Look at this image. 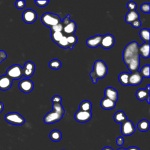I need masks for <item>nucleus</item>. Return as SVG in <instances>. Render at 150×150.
<instances>
[{
  "label": "nucleus",
  "instance_id": "nucleus-2",
  "mask_svg": "<svg viewBox=\"0 0 150 150\" xmlns=\"http://www.w3.org/2000/svg\"><path fill=\"white\" fill-rule=\"evenodd\" d=\"M53 110L47 113L44 117V122L47 124H51L60 121L64 114V110L60 103H53Z\"/></svg>",
  "mask_w": 150,
  "mask_h": 150
},
{
  "label": "nucleus",
  "instance_id": "nucleus-46",
  "mask_svg": "<svg viewBox=\"0 0 150 150\" xmlns=\"http://www.w3.org/2000/svg\"><path fill=\"white\" fill-rule=\"evenodd\" d=\"M117 150H127V149L125 148H120Z\"/></svg>",
  "mask_w": 150,
  "mask_h": 150
},
{
  "label": "nucleus",
  "instance_id": "nucleus-16",
  "mask_svg": "<svg viewBox=\"0 0 150 150\" xmlns=\"http://www.w3.org/2000/svg\"><path fill=\"white\" fill-rule=\"evenodd\" d=\"M105 97L108 98L115 102H116L118 98V93L117 90L112 87H107L105 90Z\"/></svg>",
  "mask_w": 150,
  "mask_h": 150
},
{
  "label": "nucleus",
  "instance_id": "nucleus-15",
  "mask_svg": "<svg viewBox=\"0 0 150 150\" xmlns=\"http://www.w3.org/2000/svg\"><path fill=\"white\" fill-rule=\"evenodd\" d=\"M103 36L97 35L87 39L86 44L91 48H96L100 45Z\"/></svg>",
  "mask_w": 150,
  "mask_h": 150
},
{
  "label": "nucleus",
  "instance_id": "nucleus-29",
  "mask_svg": "<svg viewBox=\"0 0 150 150\" xmlns=\"http://www.w3.org/2000/svg\"><path fill=\"white\" fill-rule=\"evenodd\" d=\"M49 66L50 68H51L52 69L58 70L61 67L62 63L58 59H53V60H52L49 62Z\"/></svg>",
  "mask_w": 150,
  "mask_h": 150
},
{
  "label": "nucleus",
  "instance_id": "nucleus-44",
  "mask_svg": "<svg viewBox=\"0 0 150 150\" xmlns=\"http://www.w3.org/2000/svg\"><path fill=\"white\" fill-rule=\"evenodd\" d=\"M101 150H113V149L110 146H105Z\"/></svg>",
  "mask_w": 150,
  "mask_h": 150
},
{
  "label": "nucleus",
  "instance_id": "nucleus-18",
  "mask_svg": "<svg viewBox=\"0 0 150 150\" xmlns=\"http://www.w3.org/2000/svg\"><path fill=\"white\" fill-rule=\"evenodd\" d=\"M135 96L138 100H141V101L146 100L148 104L150 103L149 93L145 89H144V88L138 89L136 92Z\"/></svg>",
  "mask_w": 150,
  "mask_h": 150
},
{
  "label": "nucleus",
  "instance_id": "nucleus-42",
  "mask_svg": "<svg viewBox=\"0 0 150 150\" xmlns=\"http://www.w3.org/2000/svg\"><path fill=\"white\" fill-rule=\"evenodd\" d=\"M127 150H139V149L137 147V146H130L129 148H128L127 149H126Z\"/></svg>",
  "mask_w": 150,
  "mask_h": 150
},
{
  "label": "nucleus",
  "instance_id": "nucleus-37",
  "mask_svg": "<svg viewBox=\"0 0 150 150\" xmlns=\"http://www.w3.org/2000/svg\"><path fill=\"white\" fill-rule=\"evenodd\" d=\"M35 2V4H36V5L39 7L46 6L49 3L48 0H46V1H37L36 0Z\"/></svg>",
  "mask_w": 150,
  "mask_h": 150
},
{
  "label": "nucleus",
  "instance_id": "nucleus-45",
  "mask_svg": "<svg viewBox=\"0 0 150 150\" xmlns=\"http://www.w3.org/2000/svg\"><path fill=\"white\" fill-rule=\"evenodd\" d=\"M145 90H146L149 93V91H150V86H149V84H148V85L146 86Z\"/></svg>",
  "mask_w": 150,
  "mask_h": 150
},
{
  "label": "nucleus",
  "instance_id": "nucleus-36",
  "mask_svg": "<svg viewBox=\"0 0 150 150\" xmlns=\"http://www.w3.org/2000/svg\"><path fill=\"white\" fill-rule=\"evenodd\" d=\"M15 6L19 9H22L25 6V1H16L15 2Z\"/></svg>",
  "mask_w": 150,
  "mask_h": 150
},
{
  "label": "nucleus",
  "instance_id": "nucleus-40",
  "mask_svg": "<svg viewBox=\"0 0 150 150\" xmlns=\"http://www.w3.org/2000/svg\"><path fill=\"white\" fill-rule=\"evenodd\" d=\"M7 57L6 53L5 52L4 50H0V63L2 62Z\"/></svg>",
  "mask_w": 150,
  "mask_h": 150
},
{
  "label": "nucleus",
  "instance_id": "nucleus-13",
  "mask_svg": "<svg viewBox=\"0 0 150 150\" xmlns=\"http://www.w3.org/2000/svg\"><path fill=\"white\" fill-rule=\"evenodd\" d=\"M12 81L6 75L0 76V90L2 91L9 90L12 85Z\"/></svg>",
  "mask_w": 150,
  "mask_h": 150
},
{
  "label": "nucleus",
  "instance_id": "nucleus-22",
  "mask_svg": "<svg viewBox=\"0 0 150 150\" xmlns=\"http://www.w3.org/2000/svg\"><path fill=\"white\" fill-rule=\"evenodd\" d=\"M150 127V123L147 120H140L138 124H137V128L138 130L141 132H146L147 131Z\"/></svg>",
  "mask_w": 150,
  "mask_h": 150
},
{
  "label": "nucleus",
  "instance_id": "nucleus-1",
  "mask_svg": "<svg viewBox=\"0 0 150 150\" xmlns=\"http://www.w3.org/2000/svg\"><path fill=\"white\" fill-rule=\"evenodd\" d=\"M139 45L137 42L134 41L128 43L123 51V60L126 65L129 62L140 60V56L138 52Z\"/></svg>",
  "mask_w": 150,
  "mask_h": 150
},
{
  "label": "nucleus",
  "instance_id": "nucleus-8",
  "mask_svg": "<svg viewBox=\"0 0 150 150\" xmlns=\"http://www.w3.org/2000/svg\"><path fill=\"white\" fill-rule=\"evenodd\" d=\"M22 19L27 24H32L34 23L37 18L36 12L31 9L25 10L22 13Z\"/></svg>",
  "mask_w": 150,
  "mask_h": 150
},
{
  "label": "nucleus",
  "instance_id": "nucleus-23",
  "mask_svg": "<svg viewBox=\"0 0 150 150\" xmlns=\"http://www.w3.org/2000/svg\"><path fill=\"white\" fill-rule=\"evenodd\" d=\"M126 120H127V116L122 111H117L114 115V120L117 123L122 124Z\"/></svg>",
  "mask_w": 150,
  "mask_h": 150
},
{
  "label": "nucleus",
  "instance_id": "nucleus-5",
  "mask_svg": "<svg viewBox=\"0 0 150 150\" xmlns=\"http://www.w3.org/2000/svg\"><path fill=\"white\" fill-rule=\"evenodd\" d=\"M6 75L12 80H19L23 76V69L18 64H13L6 70Z\"/></svg>",
  "mask_w": 150,
  "mask_h": 150
},
{
  "label": "nucleus",
  "instance_id": "nucleus-33",
  "mask_svg": "<svg viewBox=\"0 0 150 150\" xmlns=\"http://www.w3.org/2000/svg\"><path fill=\"white\" fill-rule=\"evenodd\" d=\"M51 32H62L63 30V25L62 22L50 28Z\"/></svg>",
  "mask_w": 150,
  "mask_h": 150
},
{
  "label": "nucleus",
  "instance_id": "nucleus-10",
  "mask_svg": "<svg viewBox=\"0 0 150 150\" xmlns=\"http://www.w3.org/2000/svg\"><path fill=\"white\" fill-rule=\"evenodd\" d=\"M92 117L91 111H84L78 110L74 114L75 120L79 122H86Z\"/></svg>",
  "mask_w": 150,
  "mask_h": 150
},
{
  "label": "nucleus",
  "instance_id": "nucleus-20",
  "mask_svg": "<svg viewBox=\"0 0 150 150\" xmlns=\"http://www.w3.org/2000/svg\"><path fill=\"white\" fill-rule=\"evenodd\" d=\"M116 102L108 98L104 97L103 98L100 102L101 107L104 110H111L114 108L115 107Z\"/></svg>",
  "mask_w": 150,
  "mask_h": 150
},
{
  "label": "nucleus",
  "instance_id": "nucleus-41",
  "mask_svg": "<svg viewBox=\"0 0 150 150\" xmlns=\"http://www.w3.org/2000/svg\"><path fill=\"white\" fill-rule=\"evenodd\" d=\"M124 143V138L122 137H118L116 139V144L118 146H122Z\"/></svg>",
  "mask_w": 150,
  "mask_h": 150
},
{
  "label": "nucleus",
  "instance_id": "nucleus-7",
  "mask_svg": "<svg viewBox=\"0 0 150 150\" xmlns=\"http://www.w3.org/2000/svg\"><path fill=\"white\" fill-rule=\"evenodd\" d=\"M135 131L133 122L128 120H126L121 124V132L124 136H130L132 135Z\"/></svg>",
  "mask_w": 150,
  "mask_h": 150
},
{
  "label": "nucleus",
  "instance_id": "nucleus-47",
  "mask_svg": "<svg viewBox=\"0 0 150 150\" xmlns=\"http://www.w3.org/2000/svg\"><path fill=\"white\" fill-rule=\"evenodd\" d=\"M62 150H65V149H62Z\"/></svg>",
  "mask_w": 150,
  "mask_h": 150
},
{
  "label": "nucleus",
  "instance_id": "nucleus-28",
  "mask_svg": "<svg viewBox=\"0 0 150 150\" xmlns=\"http://www.w3.org/2000/svg\"><path fill=\"white\" fill-rule=\"evenodd\" d=\"M66 38H67V42L69 44V48H70V49H73V46L76 44L77 42V36L74 34H73V35H69L66 36Z\"/></svg>",
  "mask_w": 150,
  "mask_h": 150
},
{
  "label": "nucleus",
  "instance_id": "nucleus-14",
  "mask_svg": "<svg viewBox=\"0 0 150 150\" xmlns=\"http://www.w3.org/2000/svg\"><path fill=\"white\" fill-rule=\"evenodd\" d=\"M142 77L140 73L137 71L131 73L129 77V85L137 86L141 84L142 81Z\"/></svg>",
  "mask_w": 150,
  "mask_h": 150
},
{
  "label": "nucleus",
  "instance_id": "nucleus-11",
  "mask_svg": "<svg viewBox=\"0 0 150 150\" xmlns=\"http://www.w3.org/2000/svg\"><path fill=\"white\" fill-rule=\"evenodd\" d=\"M115 43L114 37L111 34H106L102 37L100 46L105 49L111 48Z\"/></svg>",
  "mask_w": 150,
  "mask_h": 150
},
{
  "label": "nucleus",
  "instance_id": "nucleus-34",
  "mask_svg": "<svg viewBox=\"0 0 150 150\" xmlns=\"http://www.w3.org/2000/svg\"><path fill=\"white\" fill-rule=\"evenodd\" d=\"M149 3H144L141 6V10L142 12L145 13H149L150 12L149 9Z\"/></svg>",
  "mask_w": 150,
  "mask_h": 150
},
{
  "label": "nucleus",
  "instance_id": "nucleus-19",
  "mask_svg": "<svg viewBox=\"0 0 150 150\" xmlns=\"http://www.w3.org/2000/svg\"><path fill=\"white\" fill-rule=\"evenodd\" d=\"M139 54L143 58L147 59L149 57V43H144L138 49Z\"/></svg>",
  "mask_w": 150,
  "mask_h": 150
},
{
  "label": "nucleus",
  "instance_id": "nucleus-27",
  "mask_svg": "<svg viewBox=\"0 0 150 150\" xmlns=\"http://www.w3.org/2000/svg\"><path fill=\"white\" fill-rule=\"evenodd\" d=\"M80 110L84 111H91L92 108V104L88 100H84L82 101L79 105Z\"/></svg>",
  "mask_w": 150,
  "mask_h": 150
},
{
  "label": "nucleus",
  "instance_id": "nucleus-6",
  "mask_svg": "<svg viewBox=\"0 0 150 150\" xmlns=\"http://www.w3.org/2000/svg\"><path fill=\"white\" fill-rule=\"evenodd\" d=\"M5 121L12 125H21L25 123L24 118L16 112H11L5 115Z\"/></svg>",
  "mask_w": 150,
  "mask_h": 150
},
{
  "label": "nucleus",
  "instance_id": "nucleus-21",
  "mask_svg": "<svg viewBox=\"0 0 150 150\" xmlns=\"http://www.w3.org/2000/svg\"><path fill=\"white\" fill-rule=\"evenodd\" d=\"M139 15L138 13L136 11V10L129 11L125 15V20L127 23L131 24L134 21L139 19Z\"/></svg>",
  "mask_w": 150,
  "mask_h": 150
},
{
  "label": "nucleus",
  "instance_id": "nucleus-12",
  "mask_svg": "<svg viewBox=\"0 0 150 150\" xmlns=\"http://www.w3.org/2000/svg\"><path fill=\"white\" fill-rule=\"evenodd\" d=\"M23 69V76L26 77L32 76L35 73V65L32 62H27L25 63Z\"/></svg>",
  "mask_w": 150,
  "mask_h": 150
},
{
  "label": "nucleus",
  "instance_id": "nucleus-9",
  "mask_svg": "<svg viewBox=\"0 0 150 150\" xmlns=\"http://www.w3.org/2000/svg\"><path fill=\"white\" fill-rule=\"evenodd\" d=\"M18 87L21 91L25 93H29L33 90L34 84L30 80L28 79H24L20 81Z\"/></svg>",
  "mask_w": 150,
  "mask_h": 150
},
{
  "label": "nucleus",
  "instance_id": "nucleus-17",
  "mask_svg": "<svg viewBox=\"0 0 150 150\" xmlns=\"http://www.w3.org/2000/svg\"><path fill=\"white\" fill-rule=\"evenodd\" d=\"M76 23L73 21H70L67 25L63 27V32L66 34V36L73 35L76 30Z\"/></svg>",
  "mask_w": 150,
  "mask_h": 150
},
{
  "label": "nucleus",
  "instance_id": "nucleus-38",
  "mask_svg": "<svg viewBox=\"0 0 150 150\" xmlns=\"http://www.w3.org/2000/svg\"><path fill=\"white\" fill-rule=\"evenodd\" d=\"M52 101L53 103H60L61 104L62 102V97L59 96H54L52 98Z\"/></svg>",
  "mask_w": 150,
  "mask_h": 150
},
{
  "label": "nucleus",
  "instance_id": "nucleus-3",
  "mask_svg": "<svg viewBox=\"0 0 150 150\" xmlns=\"http://www.w3.org/2000/svg\"><path fill=\"white\" fill-rule=\"evenodd\" d=\"M107 67L105 63L101 60H97L94 62L93 70L90 73L92 81L94 84L97 83V79L104 77L107 73Z\"/></svg>",
  "mask_w": 150,
  "mask_h": 150
},
{
  "label": "nucleus",
  "instance_id": "nucleus-43",
  "mask_svg": "<svg viewBox=\"0 0 150 150\" xmlns=\"http://www.w3.org/2000/svg\"><path fill=\"white\" fill-rule=\"evenodd\" d=\"M4 104L0 101V113L2 112V111L4 110Z\"/></svg>",
  "mask_w": 150,
  "mask_h": 150
},
{
  "label": "nucleus",
  "instance_id": "nucleus-35",
  "mask_svg": "<svg viewBox=\"0 0 150 150\" xmlns=\"http://www.w3.org/2000/svg\"><path fill=\"white\" fill-rule=\"evenodd\" d=\"M127 6L128 9H129V11H135L137 9V4L134 2H128L127 4Z\"/></svg>",
  "mask_w": 150,
  "mask_h": 150
},
{
  "label": "nucleus",
  "instance_id": "nucleus-32",
  "mask_svg": "<svg viewBox=\"0 0 150 150\" xmlns=\"http://www.w3.org/2000/svg\"><path fill=\"white\" fill-rule=\"evenodd\" d=\"M57 45L62 47V48H69V44L67 42V38L66 36H63L62 37V38L60 40V41L57 43Z\"/></svg>",
  "mask_w": 150,
  "mask_h": 150
},
{
  "label": "nucleus",
  "instance_id": "nucleus-25",
  "mask_svg": "<svg viewBox=\"0 0 150 150\" xmlns=\"http://www.w3.org/2000/svg\"><path fill=\"white\" fill-rule=\"evenodd\" d=\"M129 73L127 72H122L118 76V80L120 83L123 86L129 85Z\"/></svg>",
  "mask_w": 150,
  "mask_h": 150
},
{
  "label": "nucleus",
  "instance_id": "nucleus-31",
  "mask_svg": "<svg viewBox=\"0 0 150 150\" xmlns=\"http://www.w3.org/2000/svg\"><path fill=\"white\" fill-rule=\"evenodd\" d=\"M63 36V32H51V38L56 44L60 41Z\"/></svg>",
  "mask_w": 150,
  "mask_h": 150
},
{
  "label": "nucleus",
  "instance_id": "nucleus-26",
  "mask_svg": "<svg viewBox=\"0 0 150 150\" xmlns=\"http://www.w3.org/2000/svg\"><path fill=\"white\" fill-rule=\"evenodd\" d=\"M149 30L146 28H143L139 31V36L145 43H149Z\"/></svg>",
  "mask_w": 150,
  "mask_h": 150
},
{
  "label": "nucleus",
  "instance_id": "nucleus-30",
  "mask_svg": "<svg viewBox=\"0 0 150 150\" xmlns=\"http://www.w3.org/2000/svg\"><path fill=\"white\" fill-rule=\"evenodd\" d=\"M142 77L149 78V64L144 66L140 71H139Z\"/></svg>",
  "mask_w": 150,
  "mask_h": 150
},
{
  "label": "nucleus",
  "instance_id": "nucleus-4",
  "mask_svg": "<svg viewBox=\"0 0 150 150\" xmlns=\"http://www.w3.org/2000/svg\"><path fill=\"white\" fill-rule=\"evenodd\" d=\"M41 21L44 25L49 28L60 23L61 19L59 16L55 13L49 12L45 13L41 17Z\"/></svg>",
  "mask_w": 150,
  "mask_h": 150
},
{
  "label": "nucleus",
  "instance_id": "nucleus-24",
  "mask_svg": "<svg viewBox=\"0 0 150 150\" xmlns=\"http://www.w3.org/2000/svg\"><path fill=\"white\" fill-rule=\"evenodd\" d=\"M49 137L52 141L59 142L62 138V134L59 130L53 129L50 132Z\"/></svg>",
  "mask_w": 150,
  "mask_h": 150
},
{
  "label": "nucleus",
  "instance_id": "nucleus-39",
  "mask_svg": "<svg viewBox=\"0 0 150 150\" xmlns=\"http://www.w3.org/2000/svg\"><path fill=\"white\" fill-rule=\"evenodd\" d=\"M132 26L133 28H139L141 26V22L140 21V20L139 19L135 20V21H134L132 23H131Z\"/></svg>",
  "mask_w": 150,
  "mask_h": 150
}]
</instances>
